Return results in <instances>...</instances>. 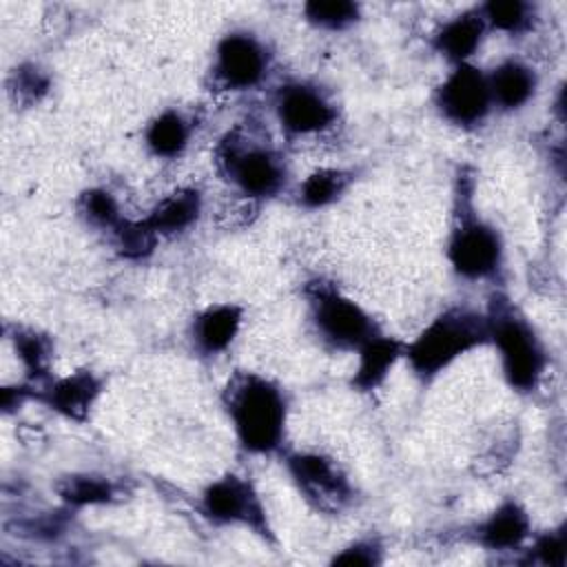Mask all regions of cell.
<instances>
[{
  "label": "cell",
  "mask_w": 567,
  "mask_h": 567,
  "mask_svg": "<svg viewBox=\"0 0 567 567\" xmlns=\"http://www.w3.org/2000/svg\"><path fill=\"white\" fill-rule=\"evenodd\" d=\"M221 405L241 450L259 456L281 452L288 427V399L272 379L237 370L221 390Z\"/></svg>",
  "instance_id": "1"
},
{
  "label": "cell",
  "mask_w": 567,
  "mask_h": 567,
  "mask_svg": "<svg viewBox=\"0 0 567 567\" xmlns=\"http://www.w3.org/2000/svg\"><path fill=\"white\" fill-rule=\"evenodd\" d=\"M474 173L458 166L454 175L452 221L445 244V257L452 270L467 281L498 279L503 272L505 248L501 233L476 210Z\"/></svg>",
  "instance_id": "2"
},
{
  "label": "cell",
  "mask_w": 567,
  "mask_h": 567,
  "mask_svg": "<svg viewBox=\"0 0 567 567\" xmlns=\"http://www.w3.org/2000/svg\"><path fill=\"white\" fill-rule=\"evenodd\" d=\"M485 317L489 343L498 352L509 390L518 394L536 392L547 370V350L529 317L503 290L489 295Z\"/></svg>",
  "instance_id": "3"
},
{
  "label": "cell",
  "mask_w": 567,
  "mask_h": 567,
  "mask_svg": "<svg viewBox=\"0 0 567 567\" xmlns=\"http://www.w3.org/2000/svg\"><path fill=\"white\" fill-rule=\"evenodd\" d=\"M487 343L485 312L470 306H450L432 317L412 341H405L403 359L419 381L430 383L454 361Z\"/></svg>",
  "instance_id": "4"
},
{
  "label": "cell",
  "mask_w": 567,
  "mask_h": 567,
  "mask_svg": "<svg viewBox=\"0 0 567 567\" xmlns=\"http://www.w3.org/2000/svg\"><path fill=\"white\" fill-rule=\"evenodd\" d=\"M219 175L248 199H268L284 190L288 171L281 153L244 124L226 131L215 146Z\"/></svg>",
  "instance_id": "5"
},
{
  "label": "cell",
  "mask_w": 567,
  "mask_h": 567,
  "mask_svg": "<svg viewBox=\"0 0 567 567\" xmlns=\"http://www.w3.org/2000/svg\"><path fill=\"white\" fill-rule=\"evenodd\" d=\"M303 295L317 337L334 350L357 352L368 339L381 332L372 315L330 281H308Z\"/></svg>",
  "instance_id": "6"
},
{
  "label": "cell",
  "mask_w": 567,
  "mask_h": 567,
  "mask_svg": "<svg viewBox=\"0 0 567 567\" xmlns=\"http://www.w3.org/2000/svg\"><path fill=\"white\" fill-rule=\"evenodd\" d=\"M199 512L215 525H239L268 545H277L266 503L248 476L226 472L199 494Z\"/></svg>",
  "instance_id": "7"
},
{
  "label": "cell",
  "mask_w": 567,
  "mask_h": 567,
  "mask_svg": "<svg viewBox=\"0 0 567 567\" xmlns=\"http://www.w3.org/2000/svg\"><path fill=\"white\" fill-rule=\"evenodd\" d=\"M286 472L301 498L319 514H341L354 498V487L343 467L323 452L299 450L284 456Z\"/></svg>",
  "instance_id": "8"
},
{
  "label": "cell",
  "mask_w": 567,
  "mask_h": 567,
  "mask_svg": "<svg viewBox=\"0 0 567 567\" xmlns=\"http://www.w3.org/2000/svg\"><path fill=\"white\" fill-rule=\"evenodd\" d=\"M434 106L456 128L470 131L481 126L494 109L487 73L474 62L452 66L434 91Z\"/></svg>",
  "instance_id": "9"
},
{
  "label": "cell",
  "mask_w": 567,
  "mask_h": 567,
  "mask_svg": "<svg viewBox=\"0 0 567 567\" xmlns=\"http://www.w3.org/2000/svg\"><path fill=\"white\" fill-rule=\"evenodd\" d=\"M268 69L266 44L250 31H230L215 47L210 75L221 91H248L266 80Z\"/></svg>",
  "instance_id": "10"
},
{
  "label": "cell",
  "mask_w": 567,
  "mask_h": 567,
  "mask_svg": "<svg viewBox=\"0 0 567 567\" xmlns=\"http://www.w3.org/2000/svg\"><path fill=\"white\" fill-rule=\"evenodd\" d=\"M275 115L288 135H317L337 124V106L312 82L292 80L275 93Z\"/></svg>",
  "instance_id": "11"
},
{
  "label": "cell",
  "mask_w": 567,
  "mask_h": 567,
  "mask_svg": "<svg viewBox=\"0 0 567 567\" xmlns=\"http://www.w3.org/2000/svg\"><path fill=\"white\" fill-rule=\"evenodd\" d=\"M102 392L104 379L89 368H80L35 385V401L73 423H86Z\"/></svg>",
  "instance_id": "12"
},
{
  "label": "cell",
  "mask_w": 567,
  "mask_h": 567,
  "mask_svg": "<svg viewBox=\"0 0 567 567\" xmlns=\"http://www.w3.org/2000/svg\"><path fill=\"white\" fill-rule=\"evenodd\" d=\"M244 323V308L239 303L219 301L202 308L190 321V343L202 357H217L226 352L237 339Z\"/></svg>",
  "instance_id": "13"
},
{
  "label": "cell",
  "mask_w": 567,
  "mask_h": 567,
  "mask_svg": "<svg viewBox=\"0 0 567 567\" xmlns=\"http://www.w3.org/2000/svg\"><path fill=\"white\" fill-rule=\"evenodd\" d=\"M529 538L532 518L527 509L514 498L503 501L474 527V543L489 551L523 549Z\"/></svg>",
  "instance_id": "14"
},
{
  "label": "cell",
  "mask_w": 567,
  "mask_h": 567,
  "mask_svg": "<svg viewBox=\"0 0 567 567\" xmlns=\"http://www.w3.org/2000/svg\"><path fill=\"white\" fill-rule=\"evenodd\" d=\"M403 352L405 341L381 330L357 350V368L352 372L350 385L357 392H374L385 383L394 365L403 359Z\"/></svg>",
  "instance_id": "15"
},
{
  "label": "cell",
  "mask_w": 567,
  "mask_h": 567,
  "mask_svg": "<svg viewBox=\"0 0 567 567\" xmlns=\"http://www.w3.org/2000/svg\"><path fill=\"white\" fill-rule=\"evenodd\" d=\"M487 27L481 18L478 7L461 11L458 16L445 20L432 35V47L452 66L472 62L474 53L481 49Z\"/></svg>",
  "instance_id": "16"
},
{
  "label": "cell",
  "mask_w": 567,
  "mask_h": 567,
  "mask_svg": "<svg viewBox=\"0 0 567 567\" xmlns=\"http://www.w3.org/2000/svg\"><path fill=\"white\" fill-rule=\"evenodd\" d=\"M487 84L494 109L498 106L501 111H518L534 97L538 78L536 71L523 60L507 58L487 73Z\"/></svg>",
  "instance_id": "17"
},
{
  "label": "cell",
  "mask_w": 567,
  "mask_h": 567,
  "mask_svg": "<svg viewBox=\"0 0 567 567\" xmlns=\"http://www.w3.org/2000/svg\"><path fill=\"white\" fill-rule=\"evenodd\" d=\"M202 206V190L197 186H182L164 195L142 219L157 237H168L188 230L199 219Z\"/></svg>",
  "instance_id": "18"
},
{
  "label": "cell",
  "mask_w": 567,
  "mask_h": 567,
  "mask_svg": "<svg viewBox=\"0 0 567 567\" xmlns=\"http://www.w3.org/2000/svg\"><path fill=\"white\" fill-rule=\"evenodd\" d=\"M7 337L27 372V381L33 385L51 379V359H53V341L38 328L31 326H7Z\"/></svg>",
  "instance_id": "19"
},
{
  "label": "cell",
  "mask_w": 567,
  "mask_h": 567,
  "mask_svg": "<svg viewBox=\"0 0 567 567\" xmlns=\"http://www.w3.org/2000/svg\"><path fill=\"white\" fill-rule=\"evenodd\" d=\"M190 122L177 109H164L144 128V144L151 155L173 159L182 155L190 142Z\"/></svg>",
  "instance_id": "20"
},
{
  "label": "cell",
  "mask_w": 567,
  "mask_h": 567,
  "mask_svg": "<svg viewBox=\"0 0 567 567\" xmlns=\"http://www.w3.org/2000/svg\"><path fill=\"white\" fill-rule=\"evenodd\" d=\"M55 494L66 507H91L109 505L120 498V487L115 481L102 474L73 472L55 481Z\"/></svg>",
  "instance_id": "21"
},
{
  "label": "cell",
  "mask_w": 567,
  "mask_h": 567,
  "mask_svg": "<svg viewBox=\"0 0 567 567\" xmlns=\"http://www.w3.org/2000/svg\"><path fill=\"white\" fill-rule=\"evenodd\" d=\"M352 182H354V173L348 168H337V166L317 168L299 184V204L310 210L326 208L337 199H341Z\"/></svg>",
  "instance_id": "22"
},
{
  "label": "cell",
  "mask_w": 567,
  "mask_h": 567,
  "mask_svg": "<svg viewBox=\"0 0 567 567\" xmlns=\"http://www.w3.org/2000/svg\"><path fill=\"white\" fill-rule=\"evenodd\" d=\"M481 18L487 27V31H501L520 35L534 27L536 9L529 2L523 0H489L478 4Z\"/></svg>",
  "instance_id": "23"
},
{
  "label": "cell",
  "mask_w": 567,
  "mask_h": 567,
  "mask_svg": "<svg viewBox=\"0 0 567 567\" xmlns=\"http://www.w3.org/2000/svg\"><path fill=\"white\" fill-rule=\"evenodd\" d=\"M301 11L312 27L326 31H343L361 18V7L350 0H310Z\"/></svg>",
  "instance_id": "24"
},
{
  "label": "cell",
  "mask_w": 567,
  "mask_h": 567,
  "mask_svg": "<svg viewBox=\"0 0 567 567\" xmlns=\"http://www.w3.org/2000/svg\"><path fill=\"white\" fill-rule=\"evenodd\" d=\"M78 210L91 226H95L100 230H106L109 235L126 219L120 213V206H117L115 197L104 188H86L78 197Z\"/></svg>",
  "instance_id": "25"
},
{
  "label": "cell",
  "mask_w": 567,
  "mask_h": 567,
  "mask_svg": "<svg viewBox=\"0 0 567 567\" xmlns=\"http://www.w3.org/2000/svg\"><path fill=\"white\" fill-rule=\"evenodd\" d=\"M111 239L124 259H144L155 250L159 237L146 226L144 219H124L111 233Z\"/></svg>",
  "instance_id": "26"
},
{
  "label": "cell",
  "mask_w": 567,
  "mask_h": 567,
  "mask_svg": "<svg viewBox=\"0 0 567 567\" xmlns=\"http://www.w3.org/2000/svg\"><path fill=\"white\" fill-rule=\"evenodd\" d=\"M527 549V560L543 567H565L567 565V523L547 529L532 538Z\"/></svg>",
  "instance_id": "27"
},
{
  "label": "cell",
  "mask_w": 567,
  "mask_h": 567,
  "mask_svg": "<svg viewBox=\"0 0 567 567\" xmlns=\"http://www.w3.org/2000/svg\"><path fill=\"white\" fill-rule=\"evenodd\" d=\"M49 75L33 62H24L20 66L13 69V73L9 75L7 89L11 100L18 104H35L47 91H49Z\"/></svg>",
  "instance_id": "28"
},
{
  "label": "cell",
  "mask_w": 567,
  "mask_h": 567,
  "mask_svg": "<svg viewBox=\"0 0 567 567\" xmlns=\"http://www.w3.org/2000/svg\"><path fill=\"white\" fill-rule=\"evenodd\" d=\"M383 554L385 547L381 543V538L377 536H363L357 538L352 543H348L346 547H341L330 565H339V567H377L383 563Z\"/></svg>",
  "instance_id": "29"
}]
</instances>
